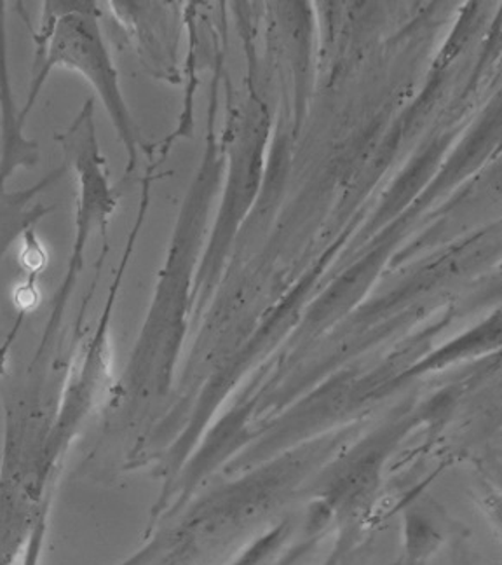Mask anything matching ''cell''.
Segmentation results:
<instances>
[{
    "label": "cell",
    "instance_id": "cell-2",
    "mask_svg": "<svg viewBox=\"0 0 502 565\" xmlns=\"http://www.w3.org/2000/svg\"><path fill=\"white\" fill-rule=\"evenodd\" d=\"M8 11L0 2V191L21 168H32L39 161V147L25 137L21 110L14 104L8 51Z\"/></svg>",
    "mask_w": 502,
    "mask_h": 565
},
{
    "label": "cell",
    "instance_id": "cell-5",
    "mask_svg": "<svg viewBox=\"0 0 502 565\" xmlns=\"http://www.w3.org/2000/svg\"><path fill=\"white\" fill-rule=\"evenodd\" d=\"M47 512H50V503L46 501L35 520L34 527L30 531L25 548L21 552L20 565H41L42 548H44L47 532Z\"/></svg>",
    "mask_w": 502,
    "mask_h": 565
},
{
    "label": "cell",
    "instance_id": "cell-3",
    "mask_svg": "<svg viewBox=\"0 0 502 565\" xmlns=\"http://www.w3.org/2000/svg\"><path fill=\"white\" fill-rule=\"evenodd\" d=\"M34 501H39L38 495H29L21 503L20 498L0 494V565H14V558L25 548L30 531L47 499L38 507H29Z\"/></svg>",
    "mask_w": 502,
    "mask_h": 565
},
{
    "label": "cell",
    "instance_id": "cell-4",
    "mask_svg": "<svg viewBox=\"0 0 502 565\" xmlns=\"http://www.w3.org/2000/svg\"><path fill=\"white\" fill-rule=\"evenodd\" d=\"M435 543L436 537L431 531L410 520L407 529V565H426L429 553L435 548Z\"/></svg>",
    "mask_w": 502,
    "mask_h": 565
},
{
    "label": "cell",
    "instance_id": "cell-1",
    "mask_svg": "<svg viewBox=\"0 0 502 565\" xmlns=\"http://www.w3.org/2000/svg\"><path fill=\"white\" fill-rule=\"evenodd\" d=\"M41 20L38 42L35 75L30 84L29 96L21 107V122L25 125L32 108L38 104L47 77L54 68H67L83 75L92 84L96 95L113 121L128 154V173L137 164V135L129 116L128 105L119 86V75L114 67L102 35L96 6L89 2H47Z\"/></svg>",
    "mask_w": 502,
    "mask_h": 565
}]
</instances>
